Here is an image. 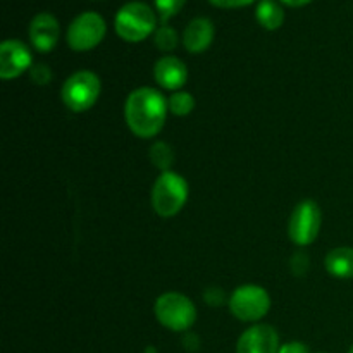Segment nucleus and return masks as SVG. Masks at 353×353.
<instances>
[{"label": "nucleus", "mask_w": 353, "mask_h": 353, "mask_svg": "<svg viewBox=\"0 0 353 353\" xmlns=\"http://www.w3.org/2000/svg\"><path fill=\"white\" fill-rule=\"evenodd\" d=\"M255 16H257L259 24L265 30H278L285 21V10L278 0H261Z\"/></svg>", "instance_id": "nucleus-15"}, {"label": "nucleus", "mask_w": 353, "mask_h": 353, "mask_svg": "<svg viewBox=\"0 0 353 353\" xmlns=\"http://www.w3.org/2000/svg\"><path fill=\"white\" fill-rule=\"evenodd\" d=\"M159 323L171 331H186L196 319V309L188 296L181 293H164L155 302Z\"/></svg>", "instance_id": "nucleus-4"}, {"label": "nucleus", "mask_w": 353, "mask_h": 353, "mask_svg": "<svg viewBox=\"0 0 353 353\" xmlns=\"http://www.w3.org/2000/svg\"><path fill=\"white\" fill-rule=\"evenodd\" d=\"M230 309L236 319L255 323L271 309V296L257 285H243L234 290L230 299Z\"/></svg>", "instance_id": "nucleus-6"}, {"label": "nucleus", "mask_w": 353, "mask_h": 353, "mask_svg": "<svg viewBox=\"0 0 353 353\" xmlns=\"http://www.w3.org/2000/svg\"><path fill=\"white\" fill-rule=\"evenodd\" d=\"M326 271L340 279L353 278V248L338 247L326 255Z\"/></svg>", "instance_id": "nucleus-14"}, {"label": "nucleus", "mask_w": 353, "mask_h": 353, "mask_svg": "<svg viewBox=\"0 0 353 353\" xmlns=\"http://www.w3.org/2000/svg\"><path fill=\"white\" fill-rule=\"evenodd\" d=\"M157 17L150 6L145 2H128L117 10L116 26L117 34L126 41H141L155 30Z\"/></svg>", "instance_id": "nucleus-3"}, {"label": "nucleus", "mask_w": 353, "mask_h": 353, "mask_svg": "<svg viewBox=\"0 0 353 353\" xmlns=\"http://www.w3.org/2000/svg\"><path fill=\"white\" fill-rule=\"evenodd\" d=\"M145 353H155V348L148 347V348H147V352H145Z\"/></svg>", "instance_id": "nucleus-25"}, {"label": "nucleus", "mask_w": 353, "mask_h": 353, "mask_svg": "<svg viewBox=\"0 0 353 353\" xmlns=\"http://www.w3.org/2000/svg\"><path fill=\"white\" fill-rule=\"evenodd\" d=\"M105 21L100 14L88 10L72 19L68 28V45L72 50H90L105 37Z\"/></svg>", "instance_id": "nucleus-8"}, {"label": "nucleus", "mask_w": 353, "mask_h": 353, "mask_svg": "<svg viewBox=\"0 0 353 353\" xmlns=\"http://www.w3.org/2000/svg\"><path fill=\"white\" fill-rule=\"evenodd\" d=\"M150 161L152 164L157 169H161L162 172L169 171V168L174 162V152H172L171 145L164 143V141H157V143L152 145L150 148Z\"/></svg>", "instance_id": "nucleus-16"}, {"label": "nucleus", "mask_w": 353, "mask_h": 353, "mask_svg": "<svg viewBox=\"0 0 353 353\" xmlns=\"http://www.w3.org/2000/svg\"><path fill=\"white\" fill-rule=\"evenodd\" d=\"M31 68V52L21 40H6L0 45V78L12 79Z\"/></svg>", "instance_id": "nucleus-9"}, {"label": "nucleus", "mask_w": 353, "mask_h": 353, "mask_svg": "<svg viewBox=\"0 0 353 353\" xmlns=\"http://www.w3.org/2000/svg\"><path fill=\"white\" fill-rule=\"evenodd\" d=\"M100 95V79L92 71H78L65 79L62 86V100L72 112L92 109Z\"/></svg>", "instance_id": "nucleus-5"}, {"label": "nucleus", "mask_w": 353, "mask_h": 353, "mask_svg": "<svg viewBox=\"0 0 353 353\" xmlns=\"http://www.w3.org/2000/svg\"><path fill=\"white\" fill-rule=\"evenodd\" d=\"M279 353H309V347L300 341H293V343H286L279 348Z\"/></svg>", "instance_id": "nucleus-21"}, {"label": "nucleus", "mask_w": 353, "mask_h": 353, "mask_svg": "<svg viewBox=\"0 0 353 353\" xmlns=\"http://www.w3.org/2000/svg\"><path fill=\"white\" fill-rule=\"evenodd\" d=\"M214 6L224 7V9H230V7H243L248 6V3L255 2V0H210Z\"/></svg>", "instance_id": "nucleus-22"}, {"label": "nucleus", "mask_w": 353, "mask_h": 353, "mask_svg": "<svg viewBox=\"0 0 353 353\" xmlns=\"http://www.w3.org/2000/svg\"><path fill=\"white\" fill-rule=\"evenodd\" d=\"M168 102L154 88H137L128 95L124 116L130 130L140 138H152L161 133L168 116Z\"/></svg>", "instance_id": "nucleus-1"}, {"label": "nucleus", "mask_w": 353, "mask_h": 353, "mask_svg": "<svg viewBox=\"0 0 353 353\" xmlns=\"http://www.w3.org/2000/svg\"><path fill=\"white\" fill-rule=\"evenodd\" d=\"M155 81L165 90H179L185 86L186 79H188V69H186L185 62L179 61L178 57L172 55H165V57L159 59L155 62L154 68Z\"/></svg>", "instance_id": "nucleus-12"}, {"label": "nucleus", "mask_w": 353, "mask_h": 353, "mask_svg": "<svg viewBox=\"0 0 353 353\" xmlns=\"http://www.w3.org/2000/svg\"><path fill=\"white\" fill-rule=\"evenodd\" d=\"M321 221H323V214L314 200L300 202L293 209L288 223V234L293 243L300 245V247L314 243L316 238L319 236Z\"/></svg>", "instance_id": "nucleus-7"}, {"label": "nucleus", "mask_w": 353, "mask_h": 353, "mask_svg": "<svg viewBox=\"0 0 353 353\" xmlns=\"http://www.w3.org/2000/svg\"><path fill=\"white\" fill-rule=\"evenodd\" d=\"M214 40V24L209 17H195L190 21L188 26L185 28L183 33V43H185L186 50L192 54H200Z\"/></svg>", "instance_id": "nucleus-13"}, {"label": "nucleus", "mask_w": 353, "mask_h": 353, "mask_svg": "<svg viewBox=\"0 0 353 353\" xmlns=\"http://www.w3.org/2000/svg\"><path fill=\"white\" fill-rule=\"evenodd\" d=\"M186 0H155V7L159 10V16L161 21H168L169 17H172L174 14H178L181 10V7L185 6Z\"/></svg>", "instance_id": "nucleus-19"}, {"label": "nucleus", "mask_w": 353, "mask_h": 353, "mask_svg": "<svg viewBox=\"0 0 353 353\" xmlns=\"http://www.w3.org/2000/svg\"><path fill=\"white\" fill-rule=\"evenodd\" d=\"M281 2L288 3V6L292 7H302V6H307L309 2H312V0H281Z\"/></svg>", "instance_id": "nucleus-24"}, {"label": "nucleus", "mask_w": 353, "mask_h": 353, "mask_svg": "<svg viewBox=\"0 0 353 353\" xmlns=\"http://www.w3.org/2000/svg\"><path fill=\"white\" fill-rule=\"evenodd\" d=\"M30 74H31V79H33L37 85H47V83L52 79V71L47 64L33 65Z\"/></svg>", "instance_id": "nucleus-20"}, {"label": "nucleus", "mask_w": 353, "mask_h": 353, "mask_svg": "<svg viewBox=\"0 0 353 353\" xmlns=\"http://www.w3.org/2000/svg\"><path fill=\"white\" fill-rule=\"evenodd\" d=\"M188 200V183L181 174L165 171L155 179L152 188V207L161 217H172Z\"/></svg>", "instance_id": "nucleus-2"}, {"label": "nucleus", "mask_w": 353, "mask_h": 353, "mask_svg": "<svg viewBox=\"0 0 353 353\" xmlns=\"http://www.w3.org/2000/svg\"><path fill=\"white\" fill-rule=\"evenodd\" d=\"M238 353H279V336L274 327L257 324L240 336Z\"/></svg>", "instance_id": "nucleus-10"}, {"label": "nucleus", "mask_w": 353, "mask_h": 353, "mask_svg": "<svg viewBox=\"0 0 353 353\" xmlns=\"http://www.w3.org/2000/svg\"><path fill=\"white\" fill-rule=\"evenodd\" d=\"M203 296H205L207 302L212 303V305H219V303H223V300H224L223 293H221L219 290H216V288H210L209 292H207Z\"/></svg>", "instance_id": "nucleus-23"}, {"label": "nucleus", "mask_w": 353, "mask_h": 353, "mask_svg": "<svg viewBox=\"0 0 353 353\" xmlns=\"http://www.w3.org/2000/svg\"><path fill=\"white\" fill-rule=\"evenodd\" d=\"M168 107L174 116H188L195 109V100L190 93L176 92L169 97Z\"/></svg>", "instance_id": "nucleus-17"}, {"label": "nucleus", "mask_w": 353, "mask_h": 353, "mask_svg": "<svg viewBox=\"0 0 353 353\" xmlns=\"http://www.w3.org/2000/svg\"><path fill=\"white\" fill-rule=\"evenodd\" d=\"M59 21L50 12H40L30 23V40L40 52H50L59 40Z\"/></svg>", "instance_id": "nucleus-11"}, {"label": "nucleus", "mask_w": 353, "mask_h": 353, "mask_svg": "<svg viewBox=\"0 0 353 353\" xmlns=\"http://www.w3.org/2000/svg\"><path fill=\"white\" fill-rule=\"evenodd\" d=\"M155 45H157L159 50L162 52H171L178 47V33H176L174 28L168 26V24H162L157 31H155L154 37Z\"/></svg>", "instance_id": "nucleus-18"}, {"label": "nucleus", "mask_w": 353, "mask_h": 353, "mask_svg": "<svg viewBox=\"0 0 353 353\" xmlns=\"http://www.w3.org/2000/svg\"><path fill=\"white\" fill-rule=\"evenodd\" d=\"M348 353H353V347H352V348H350V352H348Z\"/></svg>", "instance_id": "nucleus-26"}]
</instances>
